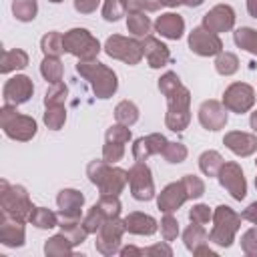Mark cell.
Segmentation results:
<instances>
[{"label": "cell", "mask_w": 257, "mask_h": 257, "mask_svg": "<svg viewBox=\"0 0 257 257\" xmlns=\"http://www.w3.org/2000/svg\"><path fill=\"white\" fill-rule=\"evenodd\" d=\"M126 233L124 229V223L122 219H106L104 225L100 227V231L96 233V241H94V249L104 255V257H110V255H116L120 251V243H122V235Z\"/></svg>", "instance_id": "cell-11"}, {"label": "cell", "mask_w": 257, "mask_h": 257, "mask_svg": "<svg viewBox=\"0 0 257 257\" xmlns=\"http://www.w3.org/2000/svg\"><path fill=\"white\" fill-rule=\"evenodd\" d=\"M183 185H185V191H187V195H189V199H201L203 195H205V181L201 179V177H197V175H193V173H187V175H183Z\"/></svg>", "instance_id": "cell-44"}, {"label": "cell", "mask_w": 257, "mask_h": 257, "mask_svg": "<svg viewBox=\"0 0 257 257\" xmlns=\"http://www.w3.org/2000/svg\"><path fill=\"white\" fill-rule=\"evenodd\" d=\"M223 145L241 159H247L257 153V135L245 131H229L223 137Z\"/></svg>", "instance_id": "cell-19"}, {"label": "cell", "mask_w": 257, "mask_h": 257, "mask_svg": "<svg viewBox=\"0 0 257 257\" xmlns=\"http://www.w3.org/2000/svg\"><path fill=\"white\" fill-rule=\"evenodd\" d=\"M241 221L243 217L231 209L229 205H219L213 209V227L209 231V243H215L223 249H229L241 229Z\"/></svg>", "instance_id": "cell-3"}, {"label": "cell", "mask_w": 257, "mask_h": 257, "mask_svg": "<svg viewBox=\"0 0 257 257\" xmlns=\"http://www.w3.org/2000/svg\"><path fill=\"white\" fill-rule=\"evenodd\" d=\"M42 122L50 131H60L64 126V122H66V108H64V104L46 106L44 108V114H42Z\"/></svg>", "instance_id": "cell-38"}, {"label": "cell", "mask_w": 257, "mask_h": 257, "mask_svg": "<svg viewBox=\"0 0 257 257\" xmlns=\"http://www.w3.org/2000/svg\"><path fill=\"white\" fill-rule=\"evenodd\" d=\"M233 42L237 48L257 56V28L251 26H241L233 32Z\"/></svg>", "instance_id": "cell-32"}, {"label": "cell", "mask_w": 257, "mask_h": 257, "mask_svg": "<svg viewBox=\"0 0 257 257\" xmlns=\"http://www.w3.org/2000/svg\"><path fill=\"white\" fill-rule=\"evenodd\" d=\"M255 189H257V177H255Z\"/></svg>", "instance_id": "cell-62"}, {"label": "cell", "mask_w": 257, "mask_h": 257, "mask_svg": "<svg viewBox=\"0 0 257 257\" xmlns=\"http://www.w3.org/2000/svg\"><path fill=\"white\" fill-rule=\"evenodd\" d=\"M118 255L120 257H143L145 255V249L135 247V245H124V247H120Z\"/></svg>", "instance_id": "cell-55"}, {"label": "cell", "mask_w": 257, "mask_h": 257, "mask_svg": "<svg viewBox=\"0 0 257 257\" xmlns=\"http://www.w3.org/2000/svg\"><path fill=\"white\" fill-rule=\"evenodd\" d=\"M32 227H36V229H42V231H50V229H54V227H58V223H60V217H58V213H54V211H50L48 207H34V211H32V217H30V221H28Z\"/></svg>", "instance_id": "cell-31"}, {"label": "cell", "mask_w": 257, "mask_h": 257, "mask_svg": "<svg viewBox=\"0 0 257 257\" xmlns=\"http://www.w3.org/2000/svg\"><path fill=\"white\" fill-rule=\"evenodd\" d=\"M211 219H213V209L209 205H205V203H197V205H193L189 209V221L191 223L207 225V223H211Z\"/></svg>", "instance_id": "cell-48"}, {"label": "cell", "mask_w": 257, "mask_h": 257, "mask_svg": "<svg viewBox=\"0 0 257 257\" xmlns=\"http://www.w3.org/2000/svg\"><path fill=\"white\" fill-rule=\"evenodd\" d=\"M104 221H106V217L100 213V209H98L96 205H92V207L86 211V215L82 217V225L86 227V231H88L90 235H96V233L100 231V227L104 225Z\"/></svg>", "instance_id": "cell-45"}, {"label": "cell", "mask_w": 257, "mask_h": 257, "mask_svg": "<svg viewBox=\"0 0 257 257\" xmlns=\"http://www.w3.org/2000/svg\"><path fill=\"white\" fill-rule=\"evenodd\" d=\"M88 181L98 189L100 195H120L128 185V171L106 163L104 159H94L86 165Z\"/></svg>", "instance_id": "cell-1"}, {"label": "cell", "mask_w": 257, "mask_h": 257, "mask_svg": "<svg viewBox=\"0 0 257 257\" xmlns=\"http://www.w3.org/2000/svg\"><path fill=\"white\" fill-rule=\"evenodd\" d=\"M255 167H257V159H255Z\"/></svg>", "instance_id": "cell-63"}, {"label": "cell", "mask_w": 257, "mask_h": 257, "mask_svg": "<svg viewBox=\"0 0 257 257\" xmlns=\"http://www.w3.org/2000/svg\"><path fill=\"white\" fill-rule=\"evenodd\" d=\"M215 70L221 76H233L239 70V56L235 52H229V50L219 52L215 56Z\"/></svg>", "instance_id": "cell-36"}, {"label": "cell", "mask_w": 257, "mask_h": 257, "mask_svg": "<svg viewBox=\"0 0 257 257\" xmlns=\"http://www.w3.org/2000/svg\"><path fill=\"white\" fill-rule=\"evenodd\" d=\"M159 225H161V235H163V239L169 241V243L175 241V239L179 237V233H181L179 221H177V217H175L173 213H165Z\"/></svg>", "instance_id": "cell-46"}, {"label": "cell", "mask_w": 257, "mask_h": 257, "mask_svg": "<svg viewBox=\"0 0 257 257\" xmlns=\"http://www.w3.org/2000/svg\"><path fill=\"white\" fill-rule=\"evenodd\" d=\"M217 181L235 201H243L247 197V179L237 161H225L217 175Z\"/></svg>", "instance_id": "cell-12"}, {"label": "cell", "mask_w": 257, "mask_h": 257, "mask_svg": "<svg viewBox=\"0 0 257 257\" xmlns=\"http://www.w3.org/2000/svg\"><path fill=\"white\" fill-rule=\"evenodd\" d=\"M165 98H167L165 126L173 133H183L191 122V90L185 84H181Z\"/></svg>", "instance_id": "cell-6"}, {"label": "cell", "mask_w": 257, "mask_h": 257, "mask_svg": "<svg viewBox=\"0 0 257 257\" xmlns=\"http://www.w3.org/2000/svg\"><path fill=\"white\" fill-rule=\"evenodd\" d=\"M247 12L251 18H257V0H247Z\"/></svg>", "instance_id": "cell-57"}, {"label": "cell", "mask_w": 257, "mask_h": 257, "mask_svg": "<svg viewBox=\"0 0 257 257\" xmlns=\"http://www.w3.org/2000/svg\"><path fill=\"white\" fill-rule=\"evenodd\" d=\"M131 139H133L131 126H126V124H120V122H114V124H110V126L106 128V133H104V141H108V143L126 145V143H131Z\"/></svg>", "instance_id": "cell-43"}, {"label": "cell", "mask_w": 257, "mask_h": 257, "mask_svg": "<svg viewBox=\"0 0 257 257\" xmlns=\"http://www.w3.org/2000/svg\"><path fill=\"white\" fill-rule=\"evenodd\" d=\"M32 94H34V84H32V78L26 74H14L2 86L4 104H12V106L24 104L32 98Z\"/></svg>", "instance_id": "cell-14"}, {"label": "cell", "mask_w": 257, "mask_h": 257, "mask_svg": "<svg viewBox=\"0 0 257 257\" xmlns=\"http://www.w3.org/2000/svg\"><path fill=\"white\" fill-rule=\"evenodd\" d=\"M187 155H189L187 147H185L183 143H179V141H169L167 147H165V151H163V159H165L169 165H179V163H183V161L187 159Z\"/></svg>", "instance_id": "cell-42"}, {"label": "cell", "mask_w": 257, "mask_h": 257, "mask_svg": "<svg viewBox=\"0 0 257 257\" xmlns=\"http://www.w3.org/2000/svg\"><path fill=\"white\" fill-rule=\"evenodd\" d=\"M58 227H60V233H64V235L72 241L74 247L82 245V243L86 241V237L90 235V233L86 231V227L82 225V219H60Z\"/></svg>", "instance_id": "cell-28"}, {"label": "cell", "mask_w": 257, "mask_h": 257, "mask_svg": "<svg viewBox=\"0 0 257 257\" xmlns=\"http://www.w3.org/2000/svg\"><path fill=\"white\" fill-rule=\"evenodd\" d=\"M167 143H169V141H167V137H165L163 133H151V135H147V137H139V139H135L133 149H131L133 159L145 163V161H147L149 157H153V155H163Z\"/></svg>", "instance_id": "cell-21"}, {"label": "cell", "mask_w": 257, "mask_h": 257, "mask_svg": "<svg viewBox=\"0 0 257 257\" xmlns=\"http://www.w3.org/2000/svg\"><path fill=\"white\" fill-rule=\"evenodd\" d=\"M0 207L2 213H6L12 219L28 223L34 211V205L30 201V195L24 185H10L6 179L0 181Z\"/></svg>", "instance_id": "cell-4"}, {"label": "cell", "mask_w": 257, "mask_h": 257, "mask_svg": "<svg viewBox=\"0 0 257 257\" xmlns=\"http://www.w3.org/2000/svg\"><path fill=\"white\" fill-rule=\"evenodd\" d=\"M104 54L114 58V60H120L128 66H137L141 60H143V44L141 40L137 38H128V36H122V34H112L104 40V46H102Z\"/></svg>", "instance_id": "cell-8"}, {"label": "cell", "mask_w": 257, "mask_h": 257, "mask_svg": "<svg viewBox=\"0 0 257 257\" xmlns=\"http://www.w3.org/2000/svg\"><path fill=\"white\" fill-rule=\"evenodd\" d=\"M225 108L229 112H235V114H245L249 112L255 102H257V94H255V88L247 82H231L225 92H223V100Z\"/></svg>", "instance_id": "cell-10"}, {"label": "cell", "mask_w": 257, "mask_h": 257, "mask_svg": "<svg viewBox=\"0 0 257 257\" xmlns=\"http://www.w3.org/2000/svg\"><path fill=\"white\" fill-rule=\"evenodd\" d=\"M153 22L147 16V12H128L126 16V30L135 36V38H145L151 34Z\"/></svg>", "instance_id": "cell-29"}, {"label": "cell", "mask_w": 257, "mask_h": 257, "mask_svg": "<svg viewBox=\"0 0 257 257\" xmlns=\"http://www.w3.org/2000/svg\"><path fill=\"white\" fill-rule=\"evenodd\" d=\"M193 255H195V257H203V255H211V257H215V255H217V251H215V249H211L209 245H203V247H199Z\"/></svg>", "instance_id": "cell-56"}, {"label": "cell", "mask_w": 257, "mask_h": 257, "mask_svg": "<svg viewBox=\"0 0 257 257\" xmlns=\"http://www.w3.org/2000/svg\"><path fill=\"white\" fill-rule=\"evenodd\" d=\"M141 44H143V54H145V58H147V64L151 66V68H163V66H167L169 64V60H171V50H169V46L165 44V42H161L157 36H145L143 40H141Z\"/></svg>", "instance_id": "cell-22"}, {"label": "cell", "mask_w": 257, "mask_h": 257, "mask_svg": "<svg viewBox=\"0 0 257 257\" xmlns=\"http://www.w3.org/2000/svg\"><path fill=\"white\" fill-rule=\"evenodd\" d=\"M183 82H181V78H179V74L177 72H173V70H167L165 74H161V78L157 80V88H159V92L163 94V96H167L169 92H173L175 88H179Z\"/></svg>", "instance_id": "cell-47"}, {"label": "cell", "mask_w": 257, "mask_h": 257, "mask_svg": "<svg viewBox=\"0 0 257 257\" xmlns=\"http://www.w3.org/2000/svg\"><path fill=\"white\" fill-rule=\"evenodd\" d=\"M128 12H157L161 8L159 0H124Z\"/></svg>", "instance_id": "cell-51"}, {"label": "cell", "mask_w": 257, "mask_h": 257, "mask_svg": "<svg viewBox=\"0 0 257 257\" xmlns=\"http://www.w3.org/2000/svg\"><path fill=\"white\" fill-rule=\"evenodd\" d=\"M0 126L4 135L18 143H28L38 133V122L30 114H22L12 104H4L0 108Z\"/></svg>", "instance_id": "cell-5"}, {"label": "cell", "mask_w": 257, "mask_h": 257, "mask_svg": "<svg viewBox=\"0 0 257 257\" xmlns=\"http://www.w3.org/2000/svg\"><path fill=\"white\" fill-rule=\"evenodd\" d=\"M122 157H124V145L104 141V145H102V159H104L106 163L116 165L118 161H122Z\"/></svg>", "instance_id": "cell-50"}, {"label": "cell", "mask_w": 257, "mask_h": 257, "mask_svg": "<svg viewBox=\"0 0 257 257\" xmlns=\"http://www.w3.org/2000/svg\"><path fill=\"white\" fill-rule=\"evenodd\" d=\"M187 201H189V195L185 191L183 181H173L165 185L157 195V209L161 213H177Z\"/></svg>", "instance_id": "cell-17"}, {"label": "cell", "mask_w": 257, "mask_h": 257, "mask_svg": "<svg viewBox=\"0 0 257 257\" xmlns=\"http://www.w3.org/2000/svg\"><path fill=\"white\" fill-rule=\"evenodd\" d=\"M128 189L133 199L137 201H151L157 197L155 191V181H153V171L147 163L143 161H135V165L128 169Z\"/></svg>", "instance_id": "cell-9"}, {"label": "cell", "mask_w": 257, "mask_h": 257, "mask_svg": "<svg viewBox=\"0 0 257 257\" xmlns=\"http://www.w3.org/2000/svg\"><path fill=\"white\" fill-rule=\"evenodd\" d=\"M48 2H52V4H60V2H64V0H48Z\"/></svg>", "instance_id": "cell-61"}, {"label": "cell", "mask_w": 257, "mask_h": 257, "mask_svg": "<svg viewBox=\"0 0 257 257\" xmlns=\"http://www.w3.org/2000/svg\"><path fill=\"white\" fill-rule=\"evenodd\" d=\"M72 253H74V245L64 233H56L44 241V255L46 257H68Z\"/></svg>", "instance_id": "cell-26"}, {"label": "cell", "mask_w": 257, "mask_h": 257, "mask_svg": "<svg viewBox=\"0 0 257 257\" xmlns=\"http://www.w3.org/2000/svg\"><path fill=\"white\" fill-rule=\"evenodd\" d=\"M40 74L48 84L60 82L64 76V64H62L60 56H44L40 62Z\"/></svg>", "instance_id": "cell-30"}, {"label": "cell", "mask_w": 257, "mask_h": 257, "mask_svg": "<svg viewBox=\"0 0 257 257\" xmlns=\"http://www.w3.org/2000/svg\"><path fill=\"white\" fill-rule=\"evenodd\" d=\"M76 72L88 80L92 92L96 98L100 100H106L110 96H114V92L118 90V76L116 72L106 66L104 62L100 60H78L76 62Z\"/></svg>", "instance_id": "cell-2"}, {"label": "cell", "mask_w": 257, "mask_h": 257, "mask_svg": "<svg viewBox=\"0 0 257 257\" xmlns=\"http://www.w3.org/2000/svg\"><path fill=\"white\" fill-rule=\"evenodd\" d=\"M139 114H141V110L133 100L124 98L114 106V120L120 124H126V126H133L139 120Z\"/></svg>", "instance_id": "cell-35"}, {"label": "cell", "mask_w": 257, "mask_h": 257, "mask_svg": "<svg viewBox=\"0 0 257 257\" xmlns=\"http://www.w3.org/2000/svg\"><path fill=\"white\" fill-rule=\"evenodd\" d=\"M38 14L36 0H12V16L18 22H32Z\"/></svg>", "instance_id": "cell-37"}, {"label": "cell", "mask_w": 257, "mask_h": 257, "mask_svg": "<svg viewBox=\"0 0 257 257\" xmlns=\"http://www.w3.org/2000/svg\"><path fill=\"white\" fill-rule=\"evenodd\" d=\"M102 18L106 22H118L128 10H126V4L124 0H102Z\"/></svg>", "instance_id": "cell-41"}, {"label": "cell", "mask_w": 257, "mask_h": 257, "mask_svg": "<svg viewBox=\"0 0 257 257\" xmlns=\"http://www.w3.org/2000/svg\"><path fill=\"white\" fill-rule=\"evenodd\" d=\"M66 96H68V86L60 80V82H54L46 88L44 92V106H58V104H64L66 102Z\"/></svg>", "instance_id": "cell-40"}, {"label": "cell", "mask_w": 257, "mask_h": 257, "mask_svg": "<svg viewBox=\"0 0 257 257\" xmlns=\"http://www.w3.org/2000/svg\"><path fill=\"white\" fill-rule=\"evenodd\" d=\"M183 243L189 253H195L199 247L209 245V233L205 231V225H199V223L187 225L183 231Z\"/></svg>", "instance_id": "cell-27"}, {"label": "cell", "mask_w": 257, "mask_h": 257, "mask_svg": "<svg viewBox=\"0 0 257 257\" xmlns=\"http://www.w3.org/2000/svg\"><path fill=\"white\" fill-rule=\"evenodd\" d=\"M145 255L147 257H173V249H171L169 241L153 243V245L145 247Z\"/></svg>", "instance_id": "cell-52"}, {"label": "cell", "mask_w": 257, "mask_h": 257, "mask_svg": "<svg viewBox=\"0 0 257 257\" xmlns=\"http://www.w3.org/2000/svg\"><path fill=\"white\" fill-rule=\"evenodd\" d=\"M30 62L28 58V52L22 50V48H10V50H4L2 52V60H0V72L2 74H10V72H16V70H22L26 68Z\"/></svg>", "instance_id": "cell-25"}, {"label": "cell", "mask_w": 257, "mask_h": 257, "mask_svg": "<svg viewBox=\"0 0 257 257\" xmlns=\"http://www.w3.org/2000/svg\"><path fill=\"white\" fill-rule=\"evenodd\" d=\"M223 157L219 151H213V149H207L199 155V169L205 177H217L221 167H223Z\"/></svg>", "instance_id": "cell-33"}, {"label": "cell", "mask_w": 257, "mask_h": 257, "mask_svg": "<svg viewBox=\"0 0 257 257\" xmlns=\"http://www.w3.org/2000/svg\"><path fill=\"white\" fill-rule=\"evenodd\" d=\"M181 2H183L185 6H189V8H199L205 0H181Z\"/></svg>", "instance_id": "cell-60"}, {"label": "cell", "mask_w": 257, "mask_h": 257, "mask_svg": "<svg viewBox=\"0 0 257 257\" xmlns=\"http://www.w3.org/2000/svg\"><path fill=\"white\" fill-rule=\"evenodd\" d=\"M100 0H74V10L78 14H92L96 12Z\"/></svg>", "instance_id": "cell-53"}, {"label": "cell", "mask_w": 257, "mask_h": 257, "mask_svg": "<svg viewBox=\"0 0 257 257\" xmlns=\"http://www.w3.org/2000/svg\"><path fill=\"white\" fill-rule=\"evenodd\" d=\"M239 243H241V251L247 257H257V227L247 229L241 235V241Z\"/></svg>", "instance_id": "cell-49"}, {"label": "cell", "mask_w": 257, "mask_h": 257, "mask_svg": "<svg viewBox=\"0 0 257 257\" xmlns=\"http://www.w3.org/2000/svg\"><path fill=\"white\" fill-rule=\"evenodd\" d=\"M62 38H64V52L72 54L78 60H94L102 50L98 38L88 28H80V26L70 28L62 34Z\"/></svg>", "instance_id": "cell-7"}, {"label": "cell", "mask_w": 257, "mask_h": 257, "mask_svg": "<svg viewBox=\"0 0 257 257\" xmlns=\"http://www.w3.org/2000/svg\"><path fill=\"white\" fill-rule=\"evenodd\" d=\"M187 44H189V50L197 56H217L219 52H223V40L219 34L207 30L205 26H195L191 32H189V38H187Z\"/></svg>", "instance_id": "cell-13"}, {"label": "cell", "mask_w": 257, "mask_h": 257, "mask_svg": "<svg viewBox=\"0 0 257 257\" xmlns=\"http://www.w3.org/2000/svg\"><path fill=\"white\" fill-rule=\"evenodd\" d=\"M56 207L60 219H82L84 195L78 189H60L56 195Z\"/></svg>", "instance_id": "cell-18"}, {"label": "cell", "mask_w": 257, "mask_h": 257, "mask_svg": "<svg viewBox=\"0 0 257 257\" xmlns=\"http://www.w3.org/2000/svg\"><path fill=\"white\" fill-rule=\"evenodd\" d=\"M241 217H243L245 221H249V223H253V225L257 227V201H253L251 205H247V207L243 209Z\"/></svg>", "instance_id": "cell-54"}, {"label": "cell", "mask_w": 257, "mask_h": 257, "mask_svg": "<svg viewBox=\"0 0 257 257\" xmlns=\"http://www.w3.org/2000/svg\"><path fill=\"white\" fill-rule=\"evenodd\" d=\"M235 20H237V16H235L233 6H229V4H215L209 12L203 14L201 26H205L207 30H211L215 34H221V32L233 30Z\"/></svg>", "instance_id": "cell-16"}, {"label": "cell", "mask_w": 257, "mask_h": 257, "mask_svg": "<svg viewBox=\"0 0 257 257\" xmlns=\"http://www.w3.org/2000/svg\"><path fill=\"white\" fill-rule=\"evenodd\" d=\"M197 118H199V124L205 131L215 133V131L225 128V124L229 122V110L225 108L223 102H219L215 98H209V100H203L199 104Z\"/></svg>", "instance_id": "cell-15"}, {"label": "cell", "mask_w": 257, "mask_h": 257, "mask_svg": "<svg viewBox=\"0 0 257 257\" xmlns=\"http://www.w3.org/2000/svg\"><path fill=\"white\" fill-rule=\"evenodd\" d=\"M153 28L159 36H163L167 40H179L185 34V20L177 12H163L153 22Z\"/></svg>", "instance_id": "cell-23"}, {"label": "cell", "mask_w": 257, "mask_h": 257, "mask_svg": "<svg viewBox=\"0 0 257 257\" xmlns=\"http://www.w3.org/2000/svg\"><path fill=\"white\" fill-rule=\"evenodd\" d=\"M40 50L44 56H60L64 52V38L62 32L50 30L40 38Z\"/></svg>", "instance_id": "cell-34"}, {"label": "cell", "mask_w": 257, "mask_h": 257, "mask_svg": "<svg viewBox=\"0 0 257 257\" xmlns=\"http://www.w3.org/2000/svg\"><path fill=\"white\" fill-rule=\"evenodd\" d=\"M0 243L10 249H18L26 243V227L24 221L12 219L6 213H0Z\"/></svg>", "instance_id": "cell-20"}, {"label": "cell", "mask_w": 257, "mask_h": 257, "mask_svg": "<svg viewBox=\"0 0 257 257\" xmlns=\"http://www.w3.org/2000/svg\"><path fill=\"white\" fill-rule=\"evenodd\" d=\"M94 205L100 209V213H102L106 219H116V217H120L122 205H120V201H118L116 195H100Z\"/></svg>", "instance_id": "cell-39"}, {"label": "cell", "mask_w": 257, "mask_h": 257, "mask_svg": "<svg viewBox=\"0 0 257 257\" xmlns=\"http://www.w3.org/2000/svg\"><path fill=\"white\" fill-rule=\"evenodd\" d=\"M249 126H251V131L257 135V110L251 112V116H249Z\"/></svg>", "instance_id": "cell-59"}, {"label": "cell", "mask_w": 257, "mask_h": 257, "mask_svg": "<svg viewBox=\"0 0 257 257\" xmlns=\"http://www.w3.org/2000/svg\"><path fill=\"white\" fill-rule=\"evenodd\" d=\"M159 2H161V6H167V8H177L183 4L181 0H159Z\"/></svg>", "instance_id": "cell-58"}, {"label": "cell", "mask_w": 257, "mask_h": 257, "mask_svg": "<svg viewBox=\"0 0 257 257\" xmlns=\"http://www.w3.org/2000/svg\"><path fill=\"white\" fill-rule=\"evenodd\" d=\"M122 223H124L126 233H131V235L151 237V235H155V233L159 231V221H157L153 215H149V213H141V211H133V213H128V215L122 219Z\"/></svg>", "instance_id": "cell-24"}]
</instances>
